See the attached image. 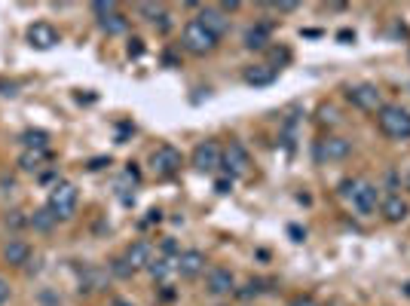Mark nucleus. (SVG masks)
I'll use <instances>...</instances> for the list:
<instances>
[{
  "instance_id": "nucleus-4",
  "label": "nucleus",
  "mask_w": 410,
  "mask_h": 306,
  "mask_svg": "<svg viewBox=\"0 0 410 306\" xmlns=\"http://www.w3.org/2000/svg\"><path fill=\"white\" fill-rule=\"evenodd\" d=\"M77 200H80L77 187L67 184V181H58L50 190V202H46V209L55 214V221H67V218H74V212H77Z\"/></svg>"
},
{
  "instance_id": "nucleus-7",
  "label": "nucleus",
  "mask_w": 410,
  "mask_h": 306,
  "mask_svg": "<svg viewBox=\"0 0 410 306\" xmlns=\"http://www.w3.org/2000/svg\"><path fill=\"white\" fill-rule=\"evenodd\" d=\"M349 153H353V144L340 135H328L316 144V160L318 163H340V160H346Z\"/></svg>"
},
{
  "instance_id": "nucleus-5",
  "label": "nucleus",
  "mask_w": 410,
  "mask_h": 306,
  "mask_svg": "<svg viewBox=\"0 0 410 306\" xmlns=\"http://www.w3.org/2000/svg\"><path fill=\"white\" fill-rule=\"evenodd\" d=\"M181 165H184V156L172 144H162L150 153V169L156 177H172L174 172H181Z\"/></svg>"
},
{
  "instance_id": "nucleus-6",
  "label": "nucleus",
  "mask_w": 410,
  "mask_h": 306,
  "mask_svg": "<svg viewBox=\"0 0 410 306\" xmlns=\"http://www.w3.org/2000/svg\"><path fill=\"white\" fill-rule=\"evenodd\" d=\"M346 98L353 102L358 111H383V92L374 83H355L346 89Z\"/></svg>"
},
{
  "instance_id": "nucleus-32",
  "label": "nucleus",
  "mask_w": 410,
  "mask_h": 306,
  "mask_svg": "<svg viewBox=\"0 0 410 306\" xmlns=\"http://www.w3.org/2000/svg\"><path fill=\"white\" fill-rule=\"evenodd\" d=\"M9 300V282L6 279H0V306H4Z\"/></svg>"
},
{
  "instance_id": "nucleus-30",
  "label": "nucleus",
  "mask_w": 410,
  "mask_h": 306,
  "mask_svg": "<svg viewBox=\"0 0 410 306\" xmlns=\"http://www.w3.org/2000/svg\"><path fill=\"white\" fill-rule=\"evenodd\" d=\"M214 190H218V193H230L233 190V177H221V181L214 184Z\"/></svg>"
},
{
  "instance_id": "nucleus-20",
  "label": "nucleus",
  "mask_w": 410,
  "mask_h": 306,
  "mask_svg": "<svg viewBox=\"0 0 410 306\" xmlns=\"http://www.w3.org/2000/svg\"><path fill=\"white\" fill-rule=\"evenodd\" d=\"M148 270H150L153 279H160V282H162V279H169L172 273H178V263H174L172 258H156V261H150Z\"/></svg>"
},
{
  "instance_id": "nucleus-11",
  "label": "nucleus",
  "mask_w": 410,
  "mask_h": 306,
  "mask_svg": "<svg viewBox=\"0 0 410 306\" xmlns=\"http://www.w3.org/2000/svg\"><path fill=\"white\" fill-rule=\"evenodd\" d=\"M199 25H202V28H209V31H211L214 37H218V40L230 31V18H227V13H223L221 6H205L202 13H199Z\"/></svg>"
},
{
  "instance_id": "nucleus-12",
  "label": "nucleus",
  "mask_w": 410,
  "mask_h": 306,
  "mask_svg": "<svg viewBox=\"0 0 410 306\" xmlns=\"http://www.w3.org/2000/svg\"><path fill=\"white\" fill-rule=\"evenodd\" d=\"M28 40H31L34 49H52L58 43V31L50 22H34L28 28Z\"/></svg>"
},
{
  "instance_id": "nucleus-19",
  "label": "nucleus",
  "mask_w": 410,
  "mask_h": 306,
  "mask_svg": "<svg viewBox=\"0 0 410 306\" xmlns=\"http://www.w3.org/2000/svg\"><path fill=\"white\" fill-rule=\"evenodd\" d=\"M272 80H276V67H270V65H251V67H245V83L248 86H270Z\"/></svg>"
},
{
  "instance_id": "nucleus-23",
  "label": "nucleus",
  "mask_w": 410,
  "mask_h": 306,
  "mask_svg": "<svg viewBox=\"0 0 410 306\" xmlns=\"http://www.w3.org/2000/svg\"><path fill=\"white\" fill-rule=\"evenodd\" d=\"M22 141H25V147H46V141H50V135L46 132H40V129H31V132H25L22 135Z\"/></svg>"
},
{
  "instance_id": "nucleus-36",
  "label": "nucleus",
  "mask_w": 410,
  "mask_h": 306,
  "mask_svg": "<svg viewBox=\"0 0 410 306\" xmlns=\"http://www.w3.org/2000/svg\"><path fill=\"white\" fill-rule=\"evenodd\" d=\"M407 190H410V175H407Z\"/></svg>"
},
{
  "instance_id": "nucleus-2",
  "label": "nucleus",
  "mask_w": 410,
  "mask_h": 306,
  "mask_svg": "<svg viewBox=\"0 0 410 306\" xmlns=\"http://www.w3.org/2000/svg\"><path fill=\"white\" fill-rule=\"evenodd\" d=\"M340 196L353 205L355 214H374L377 212V202H379V190L374 184L367 181H343V190Z\"/></svg>"
},
{
  "instance_id": "nucleus-10",
  "label": "nucleus",
  "mask_w": 410,
  "mask_h": 306,
  "mask_svg": "<svg viewBox=\"0 0 410 306\" xmlns=\"http://www.w3.org/2000/svg\"><path fill=\"white\" fill-rule=\"evenodd\" d=\"M174 263H178V275L181 279H196V275L205 273V254L196 251V248H190V251H181L178 258H174Z\"/></svg>"
},
{
  "instance_id": "nucleus-17",
  "label": "nucleus",
  "mask_w": 410,
  "mask_h": 306,
  "mask_svg": "<svg viewBox=\"0 0 410 306\" xmlns=\"http://www.w3.org/2000/svg\"><path fill=\"white\" fill-rule=\"evenodd\" d=\"M50 160H52V153L46 151V147H25V153L18 156V165H22V172H37Z\"/></svg>"
},
{
  "instance_id": "nucleus-31",
  "label": "nucleus",
  "mask_w": 410,
  "mask_h": 306,
  "mask_svg": "<svg viewBox=\"0 0 410 306\" xmlns=\"http://www.w3.org/2000/svg\"><path fill=\"white\" fill-rule=\"evenodd\" d=\"M321 120H325V123H337V111H334V107H321Z\"/></svg>"
},
{
  "instance_id": "nucleus-25",
  "label": "nucleus",
  "mask_w": 410,
  "mask_h": 306,
  "mask_svg": "<svg viewBox=\"0 0 410 306\" xmlns=\"http://www.w3.org/2000/svg\"><path fill=\"white\" fill-rule=\"evenodd\" d=\"M138 13H141V16H150V18H156V16H165L160 4H141V6H138Z\"/></svg>"
},
{
  "instance_id": "nucleus-3",
  "label": "nucleus",
  "mask_w": 410,
  "mask_h": 306,
  "mask_svg": "<svg viewBox=\"0 0 410 306\" xmlns=\"http://www.w3.org/2000/svg\"><path fill=\"white\" fill-rule=\"evenodd\" d=\"M181 43H184V49H187L190 55H209V53L218 49V37H214L209 28H202L199 18H193V22L184 25Z\"/></svg>"
},
{
  "instance_id": "nucleus-8",
  "label": "nucleus",
  "mask_w": 410,
  "mask_h": 306,
  "mask_svg": "<svg viewBox=\"0 0 410 306\" xmlns=\"http://www.w3.org/2000/svg\"><path fill=\"white\" fill-rule=\"evenodd\" d=\"M221 165H223V169H227V175H230V177L245 175V172H248V165H251V160H248V151H245V147H242L239 141H230L227 147H223Z\"/></svg>"
},
{
  "instance_id": "nucleus-34",
  "label": "nucleus",
  "mask_w": 410,
  "mask_h": 306,
  "mask_svg": "<svg viewBox=\"0 0 410 306\" xmlns=\"http://www.w3.org/2000/svg\"><path fill=\"white\" fill-rule=\"evenodd\" d=\"M141 53H144V46H141V40H132V43H129V55H135V58H138Z\"/></svg>"
},
{
  "instance_id": "nucleus-33",
  "label": "nucleus",
  "mask_w": 410,
  "mask_h": 306,
  "mask_svg": "<svg viewBox=\"0 0 410 306\" xmlns=\"http://www.w3.org/2000/svg\"><path fill=\"white\" fill-rule=\"evenodd\" d=\"M9 224H13V226H25L28 224V218H22V212H13V218H6Z\"/></svg>"
},
{
  "instance_id": "nucleus-21",
  "label": "nucleus",
  "mask_w": 410,
  "mask_h": 306,
  "mask_svg": "<svg viewBox=\"0 0 410 306\" xmlns=\"http://www.w3.org/2000/svg\"><path fill=\"white\" fill-rule=\"evenodd\" d=\"M101 31H107V34H126V28H129V18H126L120 9H116L113 16H107V18H101Z\"/></svg>"
},
{
  "instance_id": "nucleus-18",
  "label": "nucleus",
  "mask_w": 410,
  "mask_h": 306,
  "mask_svg": "<svg viewBox=\"0 0 410 306\" xmlns=\"http://www.w3.org/2000/svg\"><path fill=\"white\" fill-rule=\"evenodd\" d=\"M242 43H245V49H267L270 46V25H251L245 37H242Z\"/></svg>"
},
{
  "instance_id": "nucleus-16",
  "label": "nucleus",
  "mask_w": 410,
  "mask_h": 306,
  "mask_svg": "<svg viewBox=\"0 0 410 306\" xmlns=\"http://www.w3.org/2000/svg\"><path fill=\"white\" fill-rule=\"evenodd\" d=\"M4 261L13 263V266H25L28 261H31V245H28L25 239H9L6 248H4Z\"/></svg>"
},
{
  "instance_id": "nucleus-29",
  "label": "nucleus",
  "mask_w": 410,
  "mask_h": 306,
  "mask_svg": "<svg viewBox=\"0 0 410 306\" xmlns=\"http://www.w3.org/2000/svg\"><path fill=\"white\" fill-rule=\"evenodd\" d=\"M270 9H276V13H294L297 4L294 0H285V4H270Z\"/></svg>"
},
{
  "instance_id": "nucleus-22",
  "label": "nucleus",
  "mask_w": 410,
  "mask_h": 306,
  "mask_svg": "<svg viewBox=\"0 0 410 306\" xmlns=\"http://www.w3.org/2000/svg\"><path fill=\"white\" fill-rule=\"evenodd\" d=\"M28 224H31L34 226V230H52V226H55V214L50 212V209H40V212H34L31 214V218H28Z\"/></svg>"
},
{
  "instance_id": "nucleus-1",
  "label": "nucleus",
  "mask_w": 410,
  "mask_h": 306,
  "mask_svg": "<svg viewBox=\"0 0 410 306\" xmlns=\"http://www.w3.org/2000/svg\"><path fill=\"white\" fill-rule=\"evenodd\" d=\"M379 132L392 141H410V111L401 104H383V111L377 114Z\"/></svg>"
},
{
  "instance_id": "nucleus-27",
  "label": "nucleus",
  "mask_w": 410,
  "mask_h": 306,
  "mask_svg": "<svg viewBox=\"0 0 410 306\" xmlns=\"http://www.w3.org/2000/svg\"><path fill=\"white\" fill-rule=\"evenodd\" d=\"M111 270H113L116 275H123V279H126V275H132V273H135L132 266L126 263V258H123V261H113V266H111Z\"/></svg>"
},
{
  "instance_id": "nucleus-14",
  "label": "nucleus",
  "mask_w": 410,
  "mask_h": 306,
  "mask_svg": "<svg viewBox=\"0 0 410 306\" xmlns=\"http://www.w3.org/2000/svg\"><path fill=\"white\" fill-rule=\"evenodd\" d=\"M379 212H383V218H386L389 224H401L407 214H410V205H407L398 193H389L386 200L379 202Z\"/></svg>"
},
{
  "instance_id": "nucleus-24",
  "label": "nucleus",
  "mask_w": 410,
  "mask_h": 306,
  "mask_svg": "<svg viewBox=\"0 0 410 306\" xmlns=\"http://www.w3.org/2000/svg\"><path fill=\"white\" fill-rule=\"evenodd\" d=\"M92 13L99 16V22H101V18L116 13V4H111V0H107V4H104V0H99V4H92Z\"/></svg>"
},
{
  "instance_id": "nucleus-35",
  "label": "nucleus",
  "mask_w": 410,
  "mask_h": 306,
  "mask_svg": "<svg viewBox=\"0 0 410 306\" xmlns=\"http://www.w3.org/2000/svg\"><path fill=\"white\" fill-rule=\"evenodd\" d=\"M272 58H276V62H288L291 53H288V49H282V53H279V49H272Z\"/></svg>"
},
{
  "instance_id": "nucleus-26",
  "label": "nucleus",
  "mask_w": 410,
  "mask_h": 306,
  "mask_svg": "<svg viewBox=\"0 0 410 306\" xmlns=\"http://www.w3.org/2000/svg\"><path fill=\"white\" fill-rule=\"evenodd\" d=\"M260 291H263V288H260V282H248V285H245V288H242V291H239V297H245V300H248V297H257V294H260Z\"/></svg>"
},
{
  "instance_id": "nucleus-13",
  "label": "nucleus",
  "mask_w": 410,
  "mask_h": 306,
  "mask_svg": "<svg viewBox=\"0 0 410 306\" xmlns=\"http://www.w3.org/2000/svg\"><path fill=\"white\" fill-rule=\"evenodd\" d=\"M150 261H153V245L148 239H138L126 248V263L132 270H144V266H150Z\"/></svg>"
},
{
  "instance_id": "nucleus-15",
  "label": "nucleus",
  "mask_w": 410,
  "mask_h": 306,
  "mask_svg": "<svg viewBox=\"0 0 410 306\" xmlns=\"http://www.w3.org/2000/svg\"><path fill=\"white\" fill-rule=\"evenodd\" d=\"M233 285H236V279H233L230 270H223V266H214V270H209V291L214 294V297L230 294Z\"/></svg>"
},
{
  "instance_id": "nucleus-9",
  "label": "nucleus",
  "mask_w": 410,
  "mask_h": 306,
  "mask_svg": "<svg viewBox=\"0 0 410 306\" xmlns=\"http://www.w3.org/2000/svg\"><path fill=\"white\" fill-rule=\"evenodd\" d=\"M221 156H223V151L218 141H202V144H196V151H193V165H196L199 172L211 175L221 165Z\"/></svg>"
},
{
  "instance_id": "nucleus-28",
  "label": "nucleus",
  "mask_w": 410,
  "mask_h": 306,
  "mask_svg": "<svg viewBox=\"0 0 410 306\" xmlns=\"http://www.w3.org/2000/svg\"><path fill=\"white\" fill-rule=\"evenodd\" d=\"M291 306H321L316 297H309V294H300V297L291 300Z\"/></svg>"
}]
</instances>
